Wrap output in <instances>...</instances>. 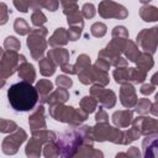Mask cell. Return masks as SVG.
<instances>
[{
	"label": "cell",
	"mask_w": 158,
	"mask_h": 158,
	"mask_svg": "<svg viewBox=\"0 0 158 158\" xmlns=\"http://www.w3.org/2000/svg\"><path fill=\"white\" fill-rule=\"evenodd\" d=\"M7 99L15 111H30L38 101V90L31 83L21 80L9 86Z\"/></svg>",
	"instance_id": "obj_1"
},
{
	"label": "cell",
	"mask_w": 158,
	"mask_h": 158,
	"mask_svg": "<svg viewBox=\"0 0 158 158\" xmlns=\"http://www.w3.org/2000/svg\"><path fill=\"white\" fill-rule=\"evenodd\" d=\"M91 135H90V127L84 126V127H73L65 132H63L58 139H57V146L59 151V156L62 157H73L77 156L78 149L85 143V142H91Z\"/></svg>",
	"instance_id": "obj_2"
},
{
	"label": "cell",
	"mask_w": 158,
	"mask_h": 158,
	"mask_svg": "<svg viewBox=\"0 0 158 158\" xmlns=\"http://www.w3.org/2000/svg\"><path fill=\"white\" fill-rule=\"evenodd\" d=\"M49 114L54 120L60 122H68L72 125H79L88 117V114L83 110H75L72 106H63L60 104L51 105Z\"/></svg>",
	"instance_id": "obj_3"
},
{
	"label": "cell",
	"mask_w": 158,
	"mask_h": 158,
	"mask_svg": "<svg viewBox=\"0 0 158 158\" xmlns=\"http://www.w3.org/2000/svg\"><path fill=\"white\" fill-rule=\"evenodd\" d=\"M90 135L93 139L104 142V141H111L114 143L122 144L123 141V132L118 128L111 127L106 122H98L95 127H90Z\"/></svg>",
	"instance_id": "obj_4"
},
{
	"label": "cell",
	"mask_w": 158,
	"mask_h": 158,
	"mask_svg": "<svg viewBox=\"0 0 158 158\" xmlns=\"http://www.w3.org/2000/svg\"><path fill=\"white\" fill-rule=\"evenodd\" d=\"M114 78L117 84L142 83L146 79V70L142 68H117L114 70Z\"/></svg>",
	"instance_id": "obj_5"
},
{
	"label": "cell",
	"mask_w": 158,
	"mask_h": 158,
	"mask_svg": "<svg viewBox=\"0 0 158 158\" xmlns=\"http://www.w3.org/2000/svg\"><path fill=\"white\" fill-rule=\"evenodd\" d=\"M46 35H47L46 28H38L30 32V36L27 38V46L31 49V54L35 59H40V57L43 54L46 49V46H47L44 41Z\"/></svg>",
	"instance_id": "obj_6"
},
{
	"label": "cell",
	"mask_w": 158,
	"mask_h": 158,
	"mask_svg": "<svg viewBox=\"0 0 158 158\" xmlns=\"http://www.w3.org/2000/svg\"><path fill=\"white\" fill-rule=\"evenodd\" d=\"M78 75H79V80L83 84L96 83L99 85H106L109 83V75H107L106 70L100 69L96 65H94L93 68L88 67L86 69L79 72Z\"/></svg>",
	"instance_id": "obj_7"
},
{
	"label": "cell",
	"mask_w": 158,
	"mask_h": 158,
	"mask_svg": "<svg viewBox=\"0 0 158 158\" xmlns=\"http://www.w3.org/2000/svg\"><path fill=\"white\" fill-rule=\"evenodd\" d=\"M137 43L146 52H149L151 54L154 53L158 44V26L141 31L137 36Z\"/></svg>",
	"instance_id": "obj_8"
},
{
	"label": "cell",
	"mask_w": 158,
	"mask_h": 158,
	"mask_svg": "<svg viewBox=\"0 0 158 158\" xmlns=\"http://www.w3.org/2000/svg\"><path fill=\"white\" fill-rule=\"evenodd\" d=\"M99 14L104 19H125L128 12L122 5H118L111 0H104L99 5Z\"/></svg>",
	"instance_id": "obj_9"
},
{
	"label": "cell",
	"mask_w": 158,
	"mask_h": 158,
	"mask_svg": "<svg viewBox=\"0 0 158 158\" xmlns=\"http://www.w3.org/2000/svg\"><path fill=\"white\" fill-rule=\"evenodd\" d=\"M25 139H26V132L22 128H17L15 133L7 136L2 141V152L5 154H15Z\"/></svg>",
	"instance_id": "obj_10"
},
{
	"label": "cell",
	"mask_w": 158,
	"mask_h": 158,
	"mask_svg": "<svg viewBox=\"0 0 158 158\" xmlns=\"http://www.w3.org/2000/svg\"><path fill=\"white\" fill-rule=\"evenodd\" d=\"M90 93L91 95L101 104V106L104 107H112L116 102V95L112 90H109V89H102L99 84L91 86L90 89Z\"/></svg>",
	"instance_id": "obj_11"
},
{
	"label": "cell",
	"mask_w": 158,
	"mask_h": 158,
	"mask_svg": "<svg viewBox=\"0 0 158 158\" xmlns=\"http://www.w3.org/2000/svg\"><path fill=\"white\" fill-rule=\"evenodd\" d=\"M142 152L146 158H158V132L149 133L143 138Z\"/></svg>",
	"instance_id": "obj_12"
},
{
	"label": "cell",
	"mask_w": 158,
	"mask_h": 158,
	"mask_svg": "<svg viewBox=\"0 0 158 158\" xmlns=\"http://www.w3.org/2000/svg\"><path fill=\"white\" fill-rule=\"evenodd\" d=\"M132 125L141 132V135H149L153 132H158V121L152 117H137L132 120Z\"/></svg>",
	"instance_id": "obj_13"
},
{
	"label": "cell",
	"mask_w": 158,
	"mask_h": 158,
	"mask_svg": "<svg viewBox=\"0 0 158 158\" xmlns=\"http://www.w3.org/2000/svg\"><path fill=\"white\" fill-rule=\"evenodd\" d=\"M120 100H121V104L125 107H133L136 105V102H137L136 90L131 84L126 83L121 86V89H120Z\"/></svg>",
	"instance_id": "obj_14"
},
{
	"label": "cell",
	"mask_w": 158,
	"mask_h": 158,
	"mask_svg": "<svg viewBox=\"0 0 158 158\" xmlns=\"http://www.w3.org/2000/svg\"><path fill=\"white\" fill-rule=\"evenodd\" d=\"M133 112L131 110H125V111H116L112 115V122L118 127H127L132 120H133Z\"/></svg>",
	"instance_id": "obj_15"
},
{
	"label": "cell",
	"mask_w": 158,
	"mask_h": 158,
	"mask_svg": "<svg viewBox=\"0 0 158 158\" xmlns=\"http://www.w3.org/2000/svg\"><path fill=\"white\" fill-rule=\"evenodd\" d=\"M28 123H30L32 131L46 128V122H44V117H43V106L42 105L38 106V109L32 114V116L28 120Z\"/></svg>",
	"instance_id": "obj_16"
},
{
	"label": "cell",
	"mask_w": 158,
	"mask_h": 158,
	"mask_svg": "<svg viewBox=\"0 0 158 158\" xmlns=\"http://www.w3.org/2000/svg\"><path fill=\"white\" fill-rule=\"evenodd\" d=\"M33 137L28 141L27 146H26V156L28 157H38L41 154V148H42V144L43 143H47L44 142L42 138L32 135Z\"/></svg>",
	"instance_id": "obj_17"
},
{
	"label": "cell",
	"mask_w": 158,
	"mask_h": 158,
	"mask_svg": "<svg viewBox=\"0 0 158 158\" xmlns=\"http://www.w3.org/2000/svg\"><path fill=\"white\" fill-rule=\"evenodd\" d=\"M48 58H51L56 64L63 67L68 63L69 53L64 48H54V49H51L48 52Z\"/></svg>",
	"instance_id": "obj_18"
},
{
	"label": "cell",
	"mask_w": 158,
	"mask_h": 158,
	"mask_svg": "<svg viewBox=\"0 0 158 158\" xmlns=\"http://www.w3.org/2000/svg\"><path fill=\"white\" fill-rule=\"evenodd\" d=\"M19 75L25 81H28V83L32 84L35 81V78H36V73H35L33 65L30 64V63H27L26 60L22 62V64L19 67Z\"/></svg>",
	"instance_id": "obj_19"
},
{
	"label": "cell",
	"mask_w": 158,
	"mask_h": 158,
	"mask_svg": "<svg viewBox=\"0 0 158 158\" xmlns=\"http://www.w3.org/2000/svg\"><path fill=\"white\" fill-rule=\"evenodd\" d=\"M69 98V94L68 91L65 90V88H60L58 90H56L54 93H52V95L47 96V102L49 105H54V104H62V102H65Z\"/></svg>",
	"instance_id": "obj_20"
},
{
	"label": "cell",
	"mask_w": 158,
	"mask_h": 158,
	"mask_svg": "<svg viewBox=\"0 0 158 158\" xmlns=\"http://www.w3.org/2000/svg\"><path fill=\"white\" fill-rule=\"evenodd\" d=\"M139 16L146 22H152L158 20V9L154 6H142L139 9Z\"/></svg>",
	"instance_id": "obj_21"
},
{
	"label": "cell",
	"mask_w": 158,
	"mask_h": 158,
	"mask_svg": "<svg viewBox=\"0 0 158 158\" xmlns=\"http://www.w3.org/2000/svg\"><path fill=\"white\" fill-rule=\"evenodd\" d=\"M68 31H65L63 27L57 28V31L52 35L49 38V44L51 46H59V44H65L68 42Z\"/></svg>",
	"instance_id": "obj_22"
},
{
	"label": "cell",
	"mask_w": 158,
	"mask_h": 158,
	"mask_svg": "<svg viewBox=\"0 0 158 158\" xmlns=\"http://www.w3.org/2000/svg\"><path fill=\"white\" fill-rule=\"evenodd\" d=\"M56 70V63L51 58H43L40 60V72L44 77H49Z\"/></svg>",
	"instance_id": "obj_23"
},
{
	"label": "cell",
	"mask_w": 158,
	"mask_h": 158,
	"mask_svg": "<svg viewBox=\"0 0 158 158\" xmlns=\"http://www.w3.org/2000/svg\"><path fill=\"white\" fill-rule=\"evenodd\" d=\"M36 89H37L38 93L41 94L42 100L46 101L47 95H48V94L52 91V89H53V84H52L48 79H42V80H40V81L36 84Z\"/></svg>",
	"instance_id": "obj_24"
},
{
	"label": "cell",
	"mask_w": 158,
	"mask_h": 158,
	"mask_svg": "<svg viewBox=\"0 0 158 158\" xmlns=\"http://www.w3.org/2000/svg\"><path fill=\"white\" fill-rule=\"evenodd\" d=\"M96 104H98V100L95 98H93V95L91 96H84L80 101V107L84 112L91 114V112H94V110L96 107Z\"/></svg>",
	"instance_id": "obj_25"
},
{
	"label": "cell",
	"mask_w": 158,
	"mask_h": 158,
	"mask_svg": "<svg viewBox=\"0 0 158 158\" xmlns=\"http://www.w3.org/2000/svg\"><path fill=\"white\" fill-rule=\"evenodd\" d=\"M136 63L138 64L139 68L144 69L146 72L149 70L152 67H153V60H152V57H151V53H141L136 60Z\"/></svg>",
	"instance_id": "obj_26"
},
{
	"label": "cell",
	"mask_w": 158,
	"mask_h": 158,
	"mask_svg": "<svg viewBox=\"0 0 158 158\" xmlns=\"http://www.w3.org/2000/svg\"><path fill=\"white\" fill-rule=\"evenodd\" d=\"M139 136H141V132H139L135 126H132V128H130V130H127L126 132H123V141H122V144H128V143L136 141Z\"/></svg>",
	"instance_id": "obj_27"
},
{
	"label": "cell",
	"mask_w": 158,
	"mask_h": 158,
	"mask_svg": "<svg viewBox=\"0 0 158 158\" xmlns=\"http://www.w3.org/2000/svg\"><path fill=\"white\" fill-rule=\"evenodd\" d=\"M14 28L19 35H27L31 32V28H30L28 23L25 21V19H16V21L14 23Z\"/></svg>",
	"instance_id": "obj_28"
},
{
	"label": "cell",
	"mask_w": 158,
	"mask_h": 158,
	"mask_svg": "<svg viewBox=\"0 0 158 158\" xmlns=\"http://www.w3.org/2000/svg\"><path fill=\"white\" fill-rule=\"evenodd\" d=\"M151 106H152V104H151V101L148 100V99H139L137 102H136V105H135V110H136V112L137 114H139V115H144V114H147L148 111H151Z\"/></svg>",
	"instance_id": "obj_29"
},
{
	"label": "cell",
	"mask_w": 158,
	"mask_h": 158,
	"mask_svg": "<svg viewBox=\"0 0 158 158\" xmlns=\"http://www.w3.org/2000/svg\"><path fill=\"white\" fill-rule=\"evenodd\" d=\"M43 156L44 157H57V156H59L58 146H57V143H54V141H51V142L46 143Z\"/></svg>",
	"instance_id": "obj_30"
},
{
	"label": "cell",
	"mask_w": 158,
	"mask_h": 158,
	"mask_svg": "<svg viewBox=\"0 0 158 158\" xmlns=\"http://www.w3.org/2000/svg\"><path fill=\"white\" fill-rule=\"evenodd\" d=\"M14 4H15V6H16V9L19 11L27 12L30 7L33 9L35 0H14Z\"/></svg>",
	"instance_id": "obj_31"
},
{
	"label": "cell",
	"mask_w": 158,
	"mask_h": 158,
	"mask_svg": "<svg viewBox=\"0 0 158 158\" xmlns=\"http://www.w3.org/2000/svg\"><path fill=\"white\" fill-rule=\"evenodd\" d=\"M90 31H91V35L93 36H95V37H102L106 33V26L104 23H101V22H95L91 26Z\"/></svg>",
	"instance_id": "obj_32"
},
{
	"label": "cell",
	"mask_w": 158,
	"mask_h": 158,
	"mask_svg": "<svg viewBox=\"0 0 158 158\" xmlns=\"http://www.w3.org/2000/svg\"><path fill=\"white\" fill-rule=\"evenodd\" d=\"M31 20H32V23H33L35 26H38V27L42 26V25L47 21L46 16L43 15V12H42L41 10H35V12L32 14Z\"/></svg>",
	"instance_id": "obj_33"
},
{
	"label": "cell",
	"mask_w": 158,
	"mask_h": 158,
	"mask_svg": "<svg viewBox=\"0 0 158 158\" xmlns=\"http://www.w3.org/2000/svg\"><path fill=\"white\" fill-rule=\"evenodd\" d=\"M40 7H46L51 11H56L58 7V0H36Z\"/></svg>",
	"instance_id": "obj_34"
},
{
	"label": "cell",
	"mask_w": 158,
	"mask_h": 158,
	"mask_svg": "<svg viewBox=\"0 0 158 158\" xmlns=\"http://www.w3.org/2000/svg\"><path fill=\"white\" fill-rule=\"evenodd\" d=\"M4 46H5V48L7 49V51H17V49H20V42L15 38V37H7L6 40H5V43H4Z\"/></svg>",
	"instance_id": "obj_35"
},
{
	"label": "cell",
	"mask_w": 158,
	"mask_h": 158,
	"mask_svg": "<svg viewBox=\"0 0 158 158\" xmlns=\"http://www.w3.org/2000/svg\"><path fill=\"white\" fill-rule=\"evenodd\" d=\"M81 14L85 19H91L95 15V6L93 4H84L81 9Z\"/></svg>",
	"instance_id": "obj_36"
},
{
	"label": "cell",
	"mask_w": 158,
	"mask_h": 158,
	"mask_svg": "<svg viewBox=\"0 0 158 158\" xmlns=\"http://www.w3.org/2000/svg\"><path fill=\"white\" fill-rule=\"evenodd\" d=\"M81 28L80 26H72L69 30H68V37L70 41H77L79 37H80V33H81Z\"/></svg>",
	"instance_id": "obj_37"
},
{
	"label": "cell",
	"mask_w": 158,
	"mask_h": 158,
	"mask_svg": "<svg viewBox=\"0 0 158 158\" xmlns=\"http://www.w3.org/2000/svg\"><path fill=\"white\" fill-rule=\"evenodd\" d=\"M56 84L58 85V86H60V88H70L72 86V80L68 78V77H65V75H60V77H58L57 79H56Z\"/></svg>",
	"instance_id": "obj_38"
},
{
	"label": "cell",
	"mask_w": 158,
	"mask_h": 158,
	"mask_svg": "<svg viewBox=\"0 0 158 158\" xmlns=\"http://www.w3.org/2000/svg\"><path fill=\"white\" fill-rule=\"evenodd\" d=\"M17 130V126L15 122L12 121H6V120H1V132H11Z\"/></svg>",
	"instance_id": "obj_39"
},
{
	"label": "cell",
	"mask_w": 158,
	"mask_h": 158,
	"mask_svg": "<svg viewBox=\"0 0 158 158\" xmlns=\"http://www.w3.org/2000/svg\"><path fill=\"white\" fill-rule=\"evenodd\" d=\"M143 95H149L154 91V84H143L141 86V90H139Z\"/></svg>",
	"instance_id": "obj_40"
},
{
	"label": "cell",
	"mask_w": 158,
	"mask_h": 158,
	"mask_svg": "<svg viewBox=\"0 0 158 158\" xmlns=\"http://www.w3.org/2000/svg\"><path fill=\"white\" fill-rule=\"evenodd\" d=\"M107 115H106V112L104 111V109H99V112L96 114V116H95V120H96V122H107Z\"/></svg>",
	"instance_id": "obj_41"
},
{
	"label": "cell",
	"mask_w": 158,
	"mask_h": 158,
	"mask_svg": "<svg viewBox=\"0 0 158 158\" xmlns=\"http://www.w3.org/2000/svg\"><path fill=\"white\" fill-rule=\"evenodd\" d=\"M121 156H133V157H139V151L137 147H131L130 151L127 153H120V154H116V157H121Z\"/></svg>",
	"instance_id": "obj_42"
},
{
	"label": "cell",
	"mask_w": 158,
	"mask_h": 158,
	"mask_svg": "<svg viewBox=\"0 0 158 158\" xmlns=\"http://www.w3.org/2000/svg\"><path fill=\"white\" fill-rule=\"evenodd\" d=\"M59 1H60V4L63 5V7L69 6V5H74V4L77 2V0H59Z\"/></svg>",
	"instance_id": "obj_43"
},
{
	"label": "cell",
	"mask_w": 158,
	"mask_h": 158,
	"mask_svg": "<svg viewBox=\"0 0 158 158\" xmlns=\"http://www.w3.org/2000/svg\"><path fill=\"white\" fill-rule=\"evenodd\" d=\"M151 81H152V84L158 85V72H157L156 74H153V77H152V79H151Z\"/></svg>",
	"instance_id": "obj_44"
},
{
	"label": "cell",
	"mask_w": 158,
	"mask_h": 158,
	"mask_svg": "<svg viewBox=\"0 0 158 158\" xmlns=\"http://www.w3.org/2000/svg\"><path fill=\"white\" fill-rule=\"evenodd\" d=\"M139 1H141L142 4H148V2H149V1H152V0H139Z\"/></svg>",
	"instance_id": "obj_45"
}]
</instances>
